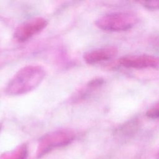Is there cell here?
I'll return each mask as SVG.
<instances>
[{"mask_svg":"<svg viewBox=\"0 0 159 159\" xmlns=\"http://www.w3.org/2000/svg\"><path fill=\"white\" fill-rule=\"evenodd\" d=\"M45 75V69L40 65L25 66L17 71L9 81L6 92L9 95L12 96L28 93L41 83Z\"/></svg>","mask_w":159,"mask_h":159,"instance_id":"obj_1","label":"cell"},{"mask_svg":"<svg viewBox=\"0 0 159 159\" xmlns=\"http://www.w3.org/2000/svg\"><path fill=\"white\" fill-rule=\"evenodd\" d=\"M138 22L137 17L130 12H114L98 19L96 25L100 29L110 31H124L132 28Z\"/></svg>","mask_w":159,"mask_h":159,"instance_id":"obj_2","label":"cell"},{"mask_svg":"<svg viewBox=\"0 0 159 159\" xmlns=\"http://www.w3.org/2000/svg\"><path fill=\"white\" fill-rule=\"evenodd\" d=\"M47 24V20L41 17L29 19L16 29L14 34V37L19 42H25L44 29Z\"/></svg>","mask_w":159,"mask_h":159,"instance_id":"obj_3","label":"cell"},{"mask_svg":"<svg viewBox=\"0 0 159 159\" xmlns=\"http://www.w3.org/2000/svg\"><path fill=\"white\" fill-rule=\"evenodd\" d=\"M119 62L129 68L143 69L159 67V57L150 55H127L120 58Z\"/></svg>","mask_w":159,"mask_h":159,"instance_id":"obj_4","label":"cell"},{"mask_svg":"<svg viewBox=\"0 0 159 159\" xmlns=\"http://www.w3.org/2000/svg\"><path fill=\"white\" fill-rule=\"evenodd\" d=\"M117 52V48L114 46L106 47L87 52L84 54L83 58L86 63L94 65L112 59Z\"/></svg>","mask_w":159,"mask_h":159,"instance_id":"obj_5","label":"cell"},{"mask_svg":"<svg viewBox=\"0 0 159 159\" xmlns=\"http://www.w3.org/2000/svg\"><path fill=\"white\" fill-rule=\"evenodd\" d=\"M104 83V80L101 78H96L91 80L87 83L86 86L80 89H78L76 93L74 94L73 96V100L74 101L78 102L85 99L86 97H88V95H89L92 91L102 86Z\"/></svg>","mask_w":159,"mask_h":159,"instance_id":"obj_6","label":"cell"},{"mask_svg":"<svg viewBox=\"0 0 159 159\" xmlns=\"http://www.w3.org/2000/svg\"><path fill=\"white\" fill-rule=\"evenodd\" d=\"M138 129L139 121L132 119L119 127L117 130V134L122 137H130L135 134Z\"/></svg>","mask_w":159,"mask_h":159,"instance_id":"obj_7","label":"cell"},{"mask_svg":"<svg viewBox=\"0 0 159 159\" xmlns=\"http://www.w3.org/2000/svg\"><path fill=\"white\" fill-rule=\"evenodd\" d=\"M146 116L152 119H159V101L148 109Z\"/></svg>","mask_w":159,"mask_h":159,"instance_id":"obj_8","label":"cell"},{"mask_svg":"<svg viewBox=\"0 0 159 159\" xmlns=\"http://www.w3.org/2000/svg\"><path fill=\"white\" fill-rule=\"evenodd\" d=\"M143 6L150 9H159V1H143L142 2Z\"/></svg>","mask_w":159,"mask_h":159,"instance_id":"obj_9","label":"cell"},{"mask_svg":"<svg viewBox=\"0 0 159 159\" xmlns=\"http://www.w3.org/2000/svg\"><path fill=\"white\" fill-rule=\"evenodd\" d=\"M158 159H159V154H158Z\"/></svg>","mask_w":159,"mask_h":159,"instance_id":"obj_10","label":"cell"}]
</instances>
